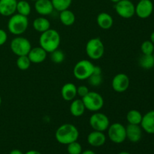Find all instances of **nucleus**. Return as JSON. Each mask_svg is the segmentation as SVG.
I'll return each mask as SVG.
<instances>
[{"label": "nucleus", "instance_id": "obj_41", "mask_svg": "<svg viewBox=\"0 0 154 154\" xmlns=\"http://www.w3.org/2000/svg\"><path fill=\"white\" fill-rule=\"evenodd\" d=\"M110 1H111V2H113V3H114V4H115V3L118 2L120 1V0H110Z\"/></svg>", "mask_w": 154, "mask_h": 154}, {"label": "nucleus", "instance_id": "obj_3", "mask_svg": "<svg viewBox=\"0 0 154 154\" xmlns=\"http://www.w3.org/2000/svg\"><path fill=\"white\" fill-rule=\"evenodd\" d=\"M9 32L14 35H20L23 34L29 27L28 17L20 14H14L10 17L7 24Z\"/></svg>", "mask_w": 154, "mask_h": 154}, {"label": "nucleus", "instance_id": "obj_26", "mask_svg": "<svg viewBox=\"0 0 154 154\" xmlns=\"http://www.w3.org/2000/svg\"><path fill=\"white\" fill-rule=\"evenodd\" d=\"M32 8L29 2L26 0H20L17 1V12L23 16L28 17L31 14Z\"/></svg>", "mask_w": 154, "mask_h": 154}, {"label": "nucleus", "instance_id": "obj_42", "mask_svg": "<svg viewBox=\"0 0 154 154\" xmlns=\"http://www.w3.org/2000/svg\"><path fill=\"white\" fill-rule=\"evenodd\" d=\"M1 105H2V97L1 96H0V106H1Z\"/></svg>", "mask_w": 154, "mask_h": 154}, {"label": "nucleus", "instance_id": "obj_4", "mask_svg": "<svg viewBox=\"0 0 154 154\" xmlns=\"http://www.w3.org/2000/svg\"><path fill=\"white\" fill-rule=\"evenodd\" d=\"M87 57L93 60H98L105 54V46L99 38H93L87 42L85 48Z\"/></svg>", "mask_w": 154, "mask_h": 154}, {"label": "nucleus", "instance_id": "obj_16", "mask_svg": "<svg viewBox=\"0 0 154 154\" xmlns=\"http://www.w3.org/2000/svg\"><path fill=\"white\" fill-rule=\"evenodd\" d=\"M47 54L48 53L46 52V51H45L42 47L38 46L32 48L27 56L32 63L38 64V63H43L46 60Z\"/></svg>", "mask_w": 154, "mask_h": 154}, {"label": "nucleus", "instance_id": "obj_31", "mask_svg": "<svg viewBox=\"0 0 154 154\" xmlns=\"http://www.w3.org/2000/svg\"><path fill=\"white\" fill-rule=\"evenodd\" d=\"M82 151V146L78 141L70 143L67 145V152L69 154H81Z\"/></svg>", "mask_w": 154, "mask_h": 154}, {"label": "nucleus", "instance_id": "obj_13", "mask_svg": "<svg viewBox=\"0 0 154 154\" xmlns=\"http://www.w3.org/2000/svg\"><path fill=\"white\" fill-rule=\"evenodd\" d=\"M126 139L132 143H137L142 137V128L140 125L129 124L126 126Z\"/></svg>", "mask_w": 154, "mask_h": 154}, {"label": "nucleus", "instance_id": "obj_24", "mask_svg": "<svg viewBox=\"0 0 154 154\" xmlns=\"http://www.w3.org/2000/svg\"><path fill=\"white\" fill-rule=\"evenodd\" d=\"M143 115L139 111L135 109L130 110L126 114V120L129 124L140 125L142 120Z\"/></svg>", "mask_w": 154, "mask_h": 154}, {"label": "nucleus", "instance_id": "obj_18", "mask_svg": "<svg viewBox=\"0 0 154 154\" xmlns=\"http://www.w3.org/2000/svg\"><path fill=\"white\" fill-rule=\"evenodd\" d=\"M140 126L142 128V130L147 133L154 134V110L148 111L143 115Z\"/></svg>", "mask_w": 154, "mask_h": 154}, {"label": "nucleus", "instance_id": "obj_7", "mask_svg": "<svg viewBox=\"0 0 154 154\" xmlns=\"http://www.w3.org/2000/svg\"><path fill=\"white\" fill-rule=\"evenodd\" d=\"M10 48L12 53L17 57L27 56L31 50L32 45L26 38L18 35L11 40Z\"/></svg>", "mask_w": 154, "mask_h": 154}, {"label": "nucleus", "instance_id": "obj_2", "mask_svg": "<svg viewBox=\"0 0 154 154\" xmlns=\"http://www.w3.org/2000/svg\"><path fill=\"white\" fill-rule=\"evenodd\" d=\"M61 42V37L58 32L54 29H50L41 34L39 45L47 53H51L58 49Z\"/></svg>", "mask_w": 154, "mask_h": 154}, {"label": "nucleus", "instance_id": "obj_12", "mask_svg": "<svg viewBox=\"0 0 154 154\" xmlns=\"http://www.w3.org/2000/svg\"><path fill=\"white\" fill-rule=\"evenodd\" d=\"M153 11V4L151 0H141L135 5V14L141 19L150 17Z\"/></svg>", "mask_w": 154, "mask_h": 154}, {"label": "nucleus", "instance_id": "obj_23", "mask_svg": "<svg viewBox=\"0 0 154 154\" xmlns=\"http://www.w3.org/2000/svg\"><path fill=\"white\" fill-rule=\"evenodd\" d=\"M60 20L62 24L66 26H72L75 22V14L73 11H72L69 9L62 11L60 12Z\"/></svg>", "mask_w": 154, "mask_h": 154}, {"label": "nucleus", "instance_id": "obj_39", "mask_svg": "<svg viewBox=\"0 0 154 154\" xmlns=\"http://www.w3.org/2000/svg\"><path fill=\"white\" fill-rule=\"evenodd\" d=\"M150 40L152 42H153V45H154V31L153 32L151 33V35H150Z\"/></svg>", "mask_w": 154, "mask_h": 154}, {"label": "nucleus", "instance_id": "obj_32", "mask_svg": "<svg viewBox=\"0 0 154 154\" xmlns=\"http://www.w3.org/2000/svg\"><path fill=\"white\" fill-rule=\"evenodd\" d=\"M88 82L90 86L92 87H99L103 82V78H102V75H93L88 78Z\"/></svg>", "mask_w": 154, "mask_h": 154}, {"label": "nucleus", "instance_id": "obj_27", "mask_svg": "<svg viewBox=\"0 0 154 154\" xmlns=\"http://www.w3.org/2000/svg\"><path fill=\"white\" fill-rule=\"evenodd\" d=\"M54 10L60 12L69 9L72 3V0H51Z\"/></svg>", "mask_w": 154, "mask_h": 154}, {"label": "nucleus", "instance_id": "obj_21", "mask_svg": "<svg viewBox=\"0 0 154 154\" xmlns=\"http://www.w3.org/2000/svg\"><path fill=\"white\" fill-rule=\"evenodd\" d=\"M70 113L73 117H81L85 112V106L83 102L82 99H75L72 101V103L70 105Z\"/></svg>", "mask_w": 154, "mask_h": 154}, {"label": "nucleus", "instance_id": "obj_38", "mask_svg": "<svg viewBox=\"0 0 154 154\" xmlns=\"http://www.w3.org/2000/svg\"><path fill=\"white\" fill-rule=\"evenodd\" d=\"M81 154H96L93 150H84V151H82V153Z\"/></svg>", "mask_w": 154, "mask_h": 154}, {"label": "nucleus", "instance_id": "obj_14", "mask_svg": "<svg viewBox=\"0 0 154 154\" xmlns=\"http://www.w3.org/2000/svg\"><path fill=\"white\" fill-rule=\"evenodd\" d=\"M35 9L41 16H48L54 11L51 0H37L35 2Z\"/></svg>", "mask_w": 154, "mask_h": 154}, {"label": "nucleus", "instance_id": "obj_30", "mask_svg": "<svg viewBox=\"0 0 154 154\" xmlns=\"http://www.w3.org/2000/svg\"><path fill=\"white\" fill-rule=\"evenodd\" d=\"M141 51L142 54L151 55L154 52V45L150 40H146L141 45Z\"/></svg>", "mask_w": 154, "mask_h": 154}, {"label": "nucleus", "instance_id": "obj_1", "mask_svg": "<svg viewBox=\"0 0 154 154\" xmlns=\"http://www.w3.org/2000/svg\"><path fill=\"white\" fill-rule=\"evenodd\" d=\"M56 140L61 144L68 145L70 143L78 141L79 131L75 125L72 123H64L59 126L55 132Z\"/></svg>", "mask_w": 154, "mask_h": 154}, {"label": "nucleus", "instance_id": "obj_36", "mask_svg": "<svg viewBox=\"0 0 154 154\" xmlns=\"http://www.w3.org/2000/svg\"><path fill=\"white\" fill-rule=\"evenodd\" d=\"M9 154H24L23 153L21 150H18V149H14V150H12L10 152V153Z\"/></svg>", "mask_w": 154, "mask_h": 154}, {"label": "nucleus", "instance_id": "obj_45", "mask_svg": "<svg viewBox=\"0 0 154 154\" xmlns=\"http://www.w3.org/2000/svg\"><path fill=\"white\" fill-rule=\"evenodd\" d=\"M139 1H141V0H139Z\"/></svg>", "mask_w": 154, "mask_h": 154}, {"label": "nucleus", "instance_id": "obj_17", "mask_svg": "<svg viewBox=\"0 0 154 154\" xmlns=\"http://www.w3.org/2000/svg\"><path fill=\"white\" fill-rule=\"evenodd\" d=\"M87 142L92 147H102L106 142V135L103 132L93 130L87 136Z\"/></svg>", "mask_w": 154, "mask_h": 154}, {"label": "nucleus", "instance_id": "obj_33", "mask_svg": "<svg viewBox=\"0 0 154 154\" xmlns=\"http://www.w3.org/2000/svg\"><path fill=\"white\" fill-rule=\"evenodd\" d=\"M90 92L89 88L85 85H81L77 87V94L82 99Z\"/></svg>", "mask_w": 154, "mask_h": 154}, {"label": "nucleus", "instance_id": "obj_25", "mask_svg": "<svg viewBox=\"0 0 154 154\" xmlns=\"http://www.w3.org/2000/svg\"><path fill=\"white\" fill-rule=\"evenodd\" d=\"M138 64L142 69H152L154 67V58L153 54L151 55H147V54H142L138 60Z\"/></svg>", "mask_w": 154, "mask_h": 154}, {"label": "nucleus", "instance_id": "obj_22", "mask_svg": "<svg viewBox=\"0 0 154 154\" xmlns=\"http://www.w3.org/2000/svg\"><path fill=\"white\" fill-rule=\"evenodd\" d=\"M32 26L35 31L42 33L51 29V22L45 17H39L33 20Z\"/></svg>", "mask_w": 154, "mask_h": 154}, {"label": "nucleus", "instance_id": "obj_40", "mask_svg": "<svg viewBox=\"0 0 154 154\" xmlns=\"http://www.w3.org/2000/svg\"><path fill=\"white\" fill-rule=\"evenodd\" d=\"M118 154H131V153H129V152H127V151H122V152H120V153H119Z\"/></svg>", "mask_w": 154, "mask_h": 154}, {"label": "nucleus", "instance_id": "obj_10", "mask_svg": "<svg viewBox=\"0 0 154 154\" xmlns=\"http://www.w3.org/2000/svg\"><path fill=\"white\" fill-rule=\"evenodd\" d=\"M115 11L120 17L130 19L135 14V5L131 0H120L115 3Z\"/></svg>", "mask_w": 154, "mask_h": 154}, {"label": "nucleus", "instance_id": "obj_11", "mask_svg": "<svg viewBox=\"0 0 154 154\" xmlns=\"http://www.w3.org/2000/svg\"><path fill=\"white\" fill-rule=\"evenodd\" d=\"M130 80L129 76L124 73H119L113 78L111 86L113 90L117 93H124L129 89Z\"/></svg>", "mask_w": 154, "mask_h": 154}, {"label": "nucleus", "instance_id": "obj_5", "mask_svg": "<svg viewBox=\"0 0 154 154\" xmlns=\"http://www.w3.org/2000/svg\"><path fill=\"white\" fill-rule=\"evenodd\" d=\"M94 65L88 60H82L75 65L73 69V75L76 79L79 81L87 80L93 73Z\"/></svg>", "mask_w": 154, "mask_h": 154}, {"label": "nucleus", "instance_id": "obj_43", "mask_svg": "<svg viewBox=\"0 0 154 154\" xmlns=\"http://www.w3.org/2000/svg\"><path fill=\"white\" fill-rule=\"evenodd\" d=\"M31 1H33V2H36L37 0H31Z\"/></svg>", "mask_w": 154, "mask_h": 154}, {"label": "nucleus", "instance_id": "obj_8", "mask_svg": "<svg viewBox=\"0 0 154 154\" xmlns=\"http://www.w3.org/2000/svg\"><path fill=\"white\" fill-rule=\"evenodd\" d=\"M108 130L109 139L115 144H122L126 139V127L120 123H114L110 124Z\"/></svg>", "mask_w": 154, "mask_h": 154}, {"label": "nucleus", "instance_id": "obj_6", "mask_svg": "<svg viewBox=\"0 0 154 154\" xmlns=\"http://www.w3.org/2000/svg\"><path fill=\"white\" fill-rule=\"evenodd\" d=\"M86 110L97 112L99 111L104 106V99L101 94L97 92L90 91L82 99Z\"/></svg>", "mask_w": 154, "mask_h": 154}, {"label": "nucleus", "instance_id": "obj_19", "mask_svg": "<svg viewBox=\"0 0 154 154\" xmlns=\"http://www.w3.org/2000/svg\"><path fill=\"white\" fill-rule=\"evenodd\" d=\"M62 98L66 102H71L76 99L77 87L72 83H66L63 86L61 89Z\"/></svg>", "mask_w": 154, "mask_h": 154}, {"label": "nucleus", "instance_id": "obj_9", "mask_svg": "<svg viewBox=\"0 0 154 154\" xmlns=\"http://www.w3.org/2000/svg\"><path fill=\"white\" fill-rule=\"evenodd\" d=\"M89 123L93 130L103 132L108 129L111 124L108 116L99 111L94 112L92 114Z\"/></svg>", "mask_w": 154, "mask_h": 154}, {"label": "nucleus", "instance_id": "obj_35", "mask_svg": "<svg viewBox=\"0 0 154 154\" xmlns=\"http://www.w3.org/2000/svg\"><path fill=\"white\" fill-rule=\"evenodd\" d=\"M93 74H94V75H102V69L99 66H95Z\"/></svg>", "mask_w": 154, "mask_h": 154}, {"label": "nucleus", "instance_id": "obj_34", "mask_svg": "<svg viewBox=\"0 0 154 154\" xmlns=\"http://www.w3.org/2000/svg\"><path fill=\"white\" fill-rule=\"evenodd\" d=\"M8 40V34L4 29H0V46H2L3 45L6 43Z\"/></svg>", "mask_w": 154, "mask_h": 154}, {"label": "nucleus", "instance_id": "obj_29", "mask_svg": "<svg viewBox=\"0 0 154 154\" xmlns=\"http://www.w3.org/2000/svg\"><path fill=\"white\" fill-rule=\"evenodd\" d=\"M50 54H51V56H50L51 60L56 64H60L65 60L66 56H65L64 52L59 48L54 51L53 52L50 53Z\"/></svg>", "mask_w": 154, "mask_h": 154}, {"label": "nucleus", "instance_id": "obj_28", "mask_svg": "<svg viewBox=\"0 0 154 154\" xmlns=\"http://www.w3.org/2000/svg\"><path fill=\"white\" fill-rule=\"evenodd\" d=\"M31 61L29 59L28 56H20L17 59L16 64L18 69L21 71H26L29 69L31 66Z\"/></svg>", "mask_w": 154, "mask_h": 154}, {"label": "nucleus", "instance_id": "obj_15", "mask_svg": "<svg viewBox=\"0 0 154 154\" xmlns=\"http://www.w3.org/2000/svg\"><path fill=\"white\" fill-rule=\"evenodd\" d=\"M17 0H0V14L11 17L17 12Z\"/></svg>", "mask_w": 154, "mask_h": 154}, {"label": "nucleus", "instance_id": "obj_44", "mask_svg": "<svg viewBox=\"0 0 154 154\" xmlns=\"http://www.w3.org/2000/svg\"><path fill=\"white\" fill-rule=\"evenodd\" d=\"M153 58H154V52H153Z\"/></svg>", "mask_w": 154, "mask_h": 154}, {"label": "nucleus", "instance_id": "obj_37", "mask_svg": "<svg viewBox=\"0 0 154 154\" xmlns=\"http://www.w3.org/2000/svg\"><path fill=\"white\" fill-rule=\"evenodd\" d=\"M24 154H42L38 150H31L27 151L26 153H25Z\"/></svg>", "mask_w": 154, "mask_h": 154}, {"label": "nucleus", "instance_id": "obj_20", "mask_svg": "<svg viewBox=\"0 0 154 154\" xmlns=\"http://www.w3.org/2000/svg\"><path fill=\"white\" fill-rule=\"evenodd\" d=\"M98 26L102 29H110L114 24V19L110 14L106 12H101L96 17Z\"/></svg>", "mask_w": 154, "mask_h": 154}]
</instances>
